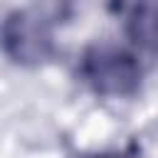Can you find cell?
Returning a JSON list of instances; mask_svg holds the SVG:
<instances>
[{
	"label": "cell",
	"instance_id": "cell-1",
	"mask_svg": "<svg viewBox=\"0 0 158 158\" xmlns=\"http://www.w3.org/2000/svg\"><path fill=\"white\" fill-rule=\"evenodd\" d=\"M79 77L99 96L128 99L141 91L143 67L141 59L126 47L91 44L79 57Z\"/></svg>",
	"mask_w": 158,
	"mask_h": 158
},
{
	"label": "cell",
	"instance_id": "cell-4",
	"mask_svg": "<svg viewBox=\"0 0 158 158\" xmlns=\"http://www.w3.org/2000/svg\"><path fill=\"white\" fill-rule=\"evenodd\" d=\"M47 10L52 12V17H67L74 7V0H44Z\"/></svg>",
	"mask_w": 158,
	"mask_h": 158
},
{
	"label": "cell",
	"instance_id": "cell-2",
	"mask_svg": "<svg viewBox=\"0 0 158 158\" xmlns=\"http://www.w3.org/2000/svg\"><path fill=\"white\" fill-rule=\"evenodd\" d=\"M0 49L20 67H40L54 54L49 20L35 10H12L0 25Z\"/></svg>",
	"mask_w": 158,
	"mask_h": 158
},
{
	"label": "cell",
	"instance_id": "cell-3",
	"mask_svg": "<svg viewBox=\"0 0 158 158\" xmlns=\"http://www.w3.org/2000/svg\"><path fill=\"white\" fill-rule=\"evenodd\" d=\"M123 27L138 47L151 52V47H153V0H128L123 5Z\"/></svg>",
	"mask_w": 158,
	"mask_h": 158
},
{
	"label": "cell",
	"instance_id": "cell-5",
	"mask_svg": "<svg viewBox=\"0 0 158 158\" xmlns=\"http://www.w3.org/2000/svg\"><path fill=\"white\" fill-rule=\"evenodd\" d=\"M101 158H106V156H101Z\"/></svg>",
	"mask_w": 158,
	"mask_h": 158
}]
</instances>
